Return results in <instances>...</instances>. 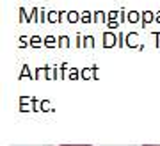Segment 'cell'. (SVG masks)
Returning <instances> with one entry per match:
<instances>
[{"mask_svg": "<svg viewBox=\"0 0 160 146\" xmlns=\"http://www.w3.org/2000/svg\"><path fill=\"white\" fill-rule=\"evenodd\" d=\"M78 20H80V14L77 11H69L68 13V22L69 23H77Z\"/></svg>", "mask_w": 160, "mask_h": 146, "instance_id": "6", "label": "cell"}, {"mask_svg": "<svg viewBox=\"0 0 160 146\" xmlns=\"http://www.w3.org/2000/svg\"><path fill=\"white\" fill-rule=\"evenodd\" d=\"M80 20H82V23H91L92 22V14L89 11H84L82 14H80Z\"/></svg>", "mask_w": 160, "mask_h": 146, "instance_id": "7", "label": "cell"}, {"mask_svg": "<svg viewBox=\"0 0 160 146\" xmlns=\"http://www.w3.org/2000/svg\"><path fill=\"white\" fill-rule=\"evenodd\" d=\"M142 146H160V144H142Z\"/></svg>", "mask_w": 160, "mask_h": 146, "instance_id": "23", "label": "cell"}, {"mask_svg": "<svg viewBox=\"0 0 160 146\" xmlns=\"http://www.w3.org/2000/svg\"><path fill=\"white\" fill-rule=\"evenodd\" d=\"M94 45V38L92 36H86L84 38V46H92Z\"/></svg>", "mask_w": 160, "mask_h": 146, "instance_id": "11", "label": "cell"}, {"mask_svg": "<svg viewBox=\"0 0 160 146\" xmlns=\"http://www.w3.org/2000/svg\"><path fill=\"white\" fill-rule=\"evenodd\" d=\"M118 41H119V46H123L121 43H123V34H119V38H118Z\"/></svg>", "mask_w": 160, "mask_h": 146, "instance_id": "22", "label": "cell"}, {"mask_svg": "<svg viewBox=\"0 0 160 146\" xmlns=\"http://www.w3.org/2000/svg\"><path fill=\"white\" fill-rule=\"evenodd\" d=\"M130 23H137L139 20H142V16L139 14L137 11H128V18H126Z\"/></svg>", "mask_w": 160, "mask_h": 146, "instance_id": "4", "label": "cell"}, {"mask_svg": "<svg viewBox=\"0 0 160 146\" xmlns=\"http://www.w3.org/2000/svg\"><path fill=\"white\" fill-rule=\"evenodd\" d=\"M59 46H69V38L61 36V38H59Z\"/></svg>", "mask_w": 160, "mask_h": 146, "instance_id": "10", "label": "cell"}, {"mask_svg": "<svg viewBox=\"0 0 160 146\" xmlns=\"http://www.w3.org/2000/svg\"><path fill=\"white\" fill-rule=\"evenodd\" d=\"M141 16H142V27H146L148 23H151L155 20V14L151 11H142L141 13Z\"/></svg>", "mask_w": 160, "mask_h": 146, "instance_id": "2", "label": "cell"}, {"mask_svg": "<svg viewBox=\"0 0 160 146\" xmlns=\"http://www.w3.org/2000/svg\"><path fill=\"white\" fill-rule=\"evenodd\" d=\"M23 75L29 77V66H23Z\"/></svg>", "mask_w": 160, "mask_h": 146, "instance_id": "19", "label": "cell"}, {"mask_svg": "<svg viewBox=\"0 0 160 146\" xmlns=\"http://www.w3.org/2000/svg\"><path fill=\"white\" fill-rule=\"evenodd\" d=\"M48 22H50V23H59V22H61L59 11H50V13H48Z\"/></svg>", "mask_w": 160, "mask_h": 146, "instance_id": "5", "label": "cell"}, {"mask_svg": "<svg viewBox=\"0 0 160 146\" xmlns=\"http://www.w3.org/2000/svg\"><path fill=\"white\" fill-rule=\"evenodd\" d=\"M38 13H39V9H38V7H34V9H32V13H30V22H38Z\"/></svg>", "mask_w": 160, "mask_h": 146, "instance_id": "14", "label": "cell"}, {"mask_svg": "<svg viewBox=\"0 0 160 146\" xmlns=\"http://www.w3.org/2000/svg\"><path fill=\"white\" fill-rule=\"evenodd\" d=\"M59 39H55V38H52V36H48V38H45V43L46 46H55V43H57Z\"/></svg>", "mask_w": 160, "mask_h": 146, "instance_id": "9", "label": "cell"}, {"mask_svg": "<svg viewBox=\"0 0 160 146\" xmlns=\"http://www.w3.org/2000/svg\"><path fill=\"white\" fill-rule=\"evenodd\" d=\"M61 146H91V144H61Z\"/></svg>", "mask_w": 160, "mask_h": 146, "instance_id": "21", "label": "cell"}, {"mask_svg": "<svg viewBox=\"0 0 160 146\" xmlns=\"http://www.w3.org/2000/svg\"><path fill=\"white\" fill-rule=\"evenodd\" d=\"M125 14H126V13H125V9H121V11H119V16H121V20H119V22H125Z\"/></svg>", "mask_w": 160, "mask_h": 146, "instance_id": "17", "label": "cell"}, {"mask_svg": "<svg viewBox=\"0 0 160 146\" xmlns=\"http://www.w3.org/2000/svg\"><path fill=\"white\" fill-rule=\"evenodd\" d=\"M118 16H119V13L118 11H110L109 14H107V20H116Z\"/></svg>", "mask_w": 160, "mask_h": 146, "instance_id": "15", "label": "cell"}, {"mask_svg": "<svg viewBox=\"0 0 160 146\" xmlns=\"http://www.w3.org/2000/svg\"><path fill=\"white\" fill-rule=\"evenodd\" d=\"M116 45V36L112 32H105L103 34V46L109 48V46H114Z\"/></svg>", "mask_w": 160, "mask_h": 146, "instance_id": "1", "label": "cell"}, {"mask_svg": "<svg viewBox=\"0 0 160 146\" xmlns=\"http://www.w3.org/2000/svg\"><path fill=\"white\" fill-rule=\"evenodd\" d=\"M20 22H22V23L23 22H27V23L30 22V16L25 13V9H23V7H20Z\"/></svg>", "mask_w": 160, "mask_h": 146, "instance_id": "8", "label": "cell"}, {"mask_svg": "<svg viewBox=\"0 0 160 146\" xmlns=\"http://www.w3.org/2000/svg\"><path fill=\"white\" fill-rule=\"evenodd\" d=\"M155 22H158V23H160V11H158V13H155Z\"/></svg>", "mask_w": 160, "mask_h": 146, "instance_id": "20", "label": "cell"}, {"mask_svg": "<svg viewBox=\"0 0 160 146\" xmlns=\"http://www.w3.org/2000/svg\"><path fill=\"white\" fill-rule=\"evenodd\" d=\"M77 46H82V36H77Z\"/></svg>", "mask_w": 160, "mask_h": 146, "instance_id": "18", "label": "cell"}, {"mask_svg": "<svg viewBox=\"0 0 160 146\" xmlns=\"http://www.w3.org/2000/svg\"><path fill=\"white\" fill-rule=\"evenodd\" d=\"M135 38H137V34H135V32H130V34H128V38H126V41H128V46H135V45H133V39H135Z\"/></svg>", "mask_w": 160, "mask_h": 146, "instance_id": "12", "label": "cell"}, {"mask_svg": "<svg viewBox=\"0 0 160 146\" xmlns=\"http://www.w3.org/2000/svg\"><path fill=\"white\" fill-rule=\"evenodd\" d=\"M30 43H32V46H41V38H38V36H34V38H30Z\"/></svg>", "mask_w": 160, "mask_h": 146, "instance_id": "13", "label": "cell"}, {"mask_svg": "<svg viewBox=\"0 0 160 146\" xmlns=\"http://www.w3.org/2000/svg\"><path fill=\"white\" fill-rule=\"evenodd\" d=\"M107 23H109V27H110V29H116L118 25H119V22H118V20H109Z\"/></svg>", "mask_w": 160, "mask_h": 146, "instance_id": "16", "label": "cell"}, {"mask_svg": "<svg viewBox=\"0 0 160 146\" xmlns=\"http://www.w3.org/2000/svg\"><path fill=\"white\" fill-rule=\"evenodd\" d=\"M92 22L102 23V22H109V20H107V14H105L103 11H96L94 14H92Z\"/></svg>", "mask_w": 160, "mask_h": 146, "instance_id": "3", "label": "cell"}]
</instances>
